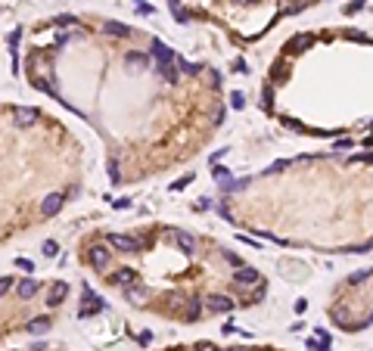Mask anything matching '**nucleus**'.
Returning a JSON list of instances; mask_svg holds the SVG:
<instances>
[{
	"mask_svg": "<svg viewBox=\"0 0 373 351\" xmlns=\"http://www.w3.org/2000/svg\"><path fill=\"white\" fill-rule=\"evenodd\" d=\"M13 122H16L19 128H31V125L37 122V109H25V106L13 109Z\"/></svg>",
	"mask_w": 373,
	"mask_h": 351,
	"instance_id": "6e6552de",
	"label": "nucleus"
},
{
	"mask_svg": "<svg viewBox=\"0 0 373 351\" xmlns=\"http://www.w3.org/2000/svg\"><path fill=\"white\" fill-rule=\"evenodd\" d=\"M289 168V162L286 159H280V162H274V165H268L265 171H261V174H265V177H274V174H280V171H286Z\"/></svg>",
	"mask_w": 373,
	"mask_h": 351,
	"instance_id": "f3484780",
	"label": "nucleus"
},
{
	"mask_svg": "<svg viewBox=\"0 0 373 351\" xmlns=\"http://www.w3.org/2000/svg\"><path fill=\"white\" fill-rule=\"evenodd\" d=\"M128 65H137V68H143V65H146V56H137V53H131V56H128Z\"/></svg>",
	"mask_w": 373,
	"mask_h": 351,
	"instance_id": "c756f323",
	"label": "nucleus"
},
{
	"mask_svg": "<svg viewBox=\"0 0 373 351\" xmlns=\"http://www.w3.org/2000/svg\"><path fill=\"white\" fill-rule=\"evenodd\" d=\"M50 330V320L47 317H34L31 323H28V333H34V336H44Z\"/></svg>",
	"mask_w": 373,
	"mask_h": 351,
	"instance_id": "4468645a",
	"label": "nucleus"
},
{
	"mask_svg": "<svg viewBox=\"0 0 373 351\" xmlns=\"http://www.w3.org/2000/svg\"><path fill=\"white\" fill-rule=\"evenodd\" d=\"M168 240H174V243H177V249H183L186 255L196 249V240L190 237V233H183V230H168Z\"/></svg>",
	"mask_w": 373,
	"mask_h": 351,
	"instance_id": "0eeeda50",
	"label": "nucleus"
},
{
	"mask_svg": "<svg viewBox=\"0 0 373 351\" xmlns=\"http://www.w3.org/2000/svg\"><path fill=\"white\" fill-rule=\"evenodd\" d=\"M153 56H156V62H159V65L174 62V50H171L168 44H162V41H153Z\"/></svg>",
	"mask_w": 373,
	"mask_h": 351,
	"instance_id": "9d476101",
	"label": "nucleus"
},
{
	"mask_svg": "<svg viewBox=\"0 0 373 351\" xmlns=\"http://www.w3.org/2000/svg\"><path fill=\"white\" fill-rule=\"evenodd\" d=\"M230 106H234V109H243V106H246V97H243L240 90H234V93H230Z\"/></svg>",
	"mask_w": 373,
	"mask_h": 351,
	"instance_id": "393cba45",
	"label": "nucleus"
},
{
	"mask_svg": "<svg viewBox=\"0 0 373 351\" xmlns=\"http://www.w3.org/2000/svg\"><path fill=\"white\" fill-rule=\"evenodd\" d=\"M196 351H218L215 345H208V342H202V345H196Z\"/></svg>",
	"mask_w": 373,
	"mask_h": 351,
	"instance_id": "72a5a7b5",
	"label": "nucleus"
},
{
	"mask_svg": "<svg viewBox=\"0 0 373 351\" xmlns=\"http://www.w3.org/2000/svg\"><path fill=\"white\" fill-rule=\"evenodd\" d=\"M311 47H314V37H311V34H295L292 41L286 44V50H289L292 56H298V53H305V50H311Z\"/></svg>",
	"mask_w": 373,
	"mask_h": 351,
	"instance_id": "423d86ee",
	"label": "nucleus"
},
{
	"mask_svg": "<svg viewBox=\"0 0 373 351\" xmlns=\"http://www.w3.org/2000/svg\"><path fill=\"white\" fill-rule=\"evenodd\" d=\"M87 258H90V264H94L97 270H103V267H109L112 252H109L106 246H90V249H87Z\"/></svg>",
	"mask_w": 373,
	"mask_h": 351,
	"instance_id": "20e7f679",
	"label": "nucleus"
},
{
	"mask_svg": "<svg viewBox=\"0 0 373 351\" xmlns=\"http://www.w3.org/2000/svg\"><path fill=\"white\" fill-rule=\"evenodd\" d=\"M333 320L339 323V326H348V330H352V323H348V311H345V308H333Z\"/></svg>",
	"mask_w": 373,
	"mask_h": 351,
	"instance_id": "a211bd4d",
	"label": "nucleus"
},
{
	"mask_svg": "<svg viewBox=\"0 0 373 351\" xmlns=\"http://www.w3.org/2000/svg\"><path fill=\"white\" fill-rule=\"evenodd\" d=\"M177 68H180L183 75H196V72H202L199 62H186V59H177Z\"/></svg>",
	"mask_w": 373,
	"mask_h": 351,
	"instance_id": "6ab92c4d",
	"label": "nucleus"
},
{
	"mask_svg": "<svg viewBox=\"0 0 373 351\" xmlns=\"http://www.w3.org/2000/svg\"><path fill=\"white\" fill-rule=\"evenodd\" d=\"M370 274H373V270H358V274H352V277H348V283H352V286H358V283L370 280Z\"/></svg>",
	"mask_w": 373,
	"mask_h": 351,
	"instance_id": "b1692460",
	"label": "nucleus"
},
{
	"mask_svg": "<svg viewBox=\"0 0 373 351\" xmlns=\"http://www.w3.org/2000/svg\"><path fill=\"white\" fill-rule=\"evenodd\" d=\"M370 323H373V317H370Z\"/></svg>",
	"mask_w": 373,
	"mask_h": 351,
	"instance_id": "ea45409f",
	"label": "nucleus"
},
{
	"mask_svg": "<svg viewBox=\"0 0 373 351\" xmlns=\"http://www.w3.org/2000/svg\"><path fill=\"white\" fill-rule=\"evenodd\" d=\"M59 208H62V193H50V196L41 202V215L44 218H53Z\"/></svg>",
	"mask_w": 373,
	"mask_h": 351,
	"instance_id": "1a4fd4ad",
	"label": "nucleus"
},
{
	"mask_svg": "<svg viewBox=\"0 0 373 351\" xmlns=\"http://www.w3.org/2000/svg\"><path fill=\"white\" fill-rule=\"evenodd\" d=\"M53 25H59V28H72V25H78V19H75V16H56Z\"/></svg>",
	"mask_w": 373,
	"mask_h": 351,
	"instance_id": "5701e85b",
	"label": "nucleus"
},
{
	"mask_svg": "<svg viewBox=\"0 0 373 351\" xmlns=\"http://www.w3.org/2000/svg\"><path fill=\"white\" fill-rule=\"evenodd\" d=\"M106 240H109L112 249H119V252H137V249H140V243L131 240V237H125V233H109Z\"/></svg>",
	"mask_w": 373,
	"mask_h": 351,
	"instance_id": "7ed1b4c3",
	"label": "nucleus"
},
{
	"mask_svg": "<svg viewBox=\"0 0 373 351\" xmlns=\"http://www.w3.org/2000/svg\"><path fill=\"white\" fill-rule=\"evenodd\" d=\"M103 308H106V305H103V298H100V295H97V292L84 283V305H81L78 314H81V317H90V314H97V311H103Z\"/></svg>",
	"mask_w": 373,
	"mask_h": 351,
	"instance_id": "f257e3e1",
	"label": "nucleus"
},
{
	"mask_svg": "<svg viewBox=\"0 0 373 351\" xmlns=\"http://www.w3.org/2000/svg\"><path fill=\"white\" fill-rule=\"evenodd\" d=\"M261 280V274L255 267H246V264H240L237 270H234V283H240V286H252V283H258Z\"/></svg>",
	"mask_w": 373,
	"mask_h": 351,
	"instance_id": "39448f33",
	"label": "nucleus"
},
{
	"mask_svg": "<svg viewBox=\"0 0 373 351\" xmlns=\"http://www.w3.org/2000/svg\"><path fill=\"white\" fill-rule=\"evenodd\" d=\"M364 146H373V134H370V137H367V140H364Z\"/></svg>",
	"mask_w": 373,
	"mask_h": 351,
	"instance_id": "f704fd0d",
	"label": "nucleus"
},
{
	"mask_svg": "<svg viewBox=\"0 0 373 351\" xmlns=\"http://www.w3.org/2000/svg\"><path fill=\"white\" fill-rule=\"evenodd\" d=\"M106 34H115V37H131V28L122 25V22H109L106 25Z\"/></svg>",
	"mask_w": 373,
	"mask_h": 351,
	"instance_id": "2eb2a0df",
	"label": "nucleus"
},
{
	"mask_svg": "<svg viewBox=\"0 0 373 351\" xmlns=\"http://www.w3.org/2000/svg\"><path fill=\"white\" fill-rule=\"evenodd\" d=\"M205 311H208V314H227V311H234V298L212 295V298H205Z\"/></svg>",
	"mask_w": 373,
	"mask_h": 351,
	"instance_id": "f03ea898",
	"label": "nucleus"
},
{
	"mask_svg": "<svg viewBox=\"0 0 373 351\" xmlns=\"http://www.w3.org/2000/svg\"><path fill=\"white\" fill-rule=\"evenodd\" d=\"M37 289H41V283H37V280H31V277H28V280H22V283L16 286V292H19V298H31V295L37 292Z\"/></svg>",
	"mask_w": 373,
	"mask_h": 351,
	"instance_id": "ddd939ff",
	"label": "nucleus"
},
{
	"mask_svg": "<svg viewBox=\"0 0 373 351\" xmlns=\"http://www.w3.org/2000/svg\"><path fill=\"white\" fill-rule=\"evenodd\" d=\"M199 311H202L199 298H190V305H186V320H196V317H199Z\"/></svg>",
	"mask_w": 373,
	"mask_h": 351,
	"instance_id": "aec40b11",
	"label": "nucleus"
},
{
	"mask_svg": "<svg viewBox=\"0 0 373 351\" xmlns=\"http://www.w3.org/2000/svg\"><path fill=\"white\" fill-rule=\"evenodd\" d=\"M361 7H364V0H355V4H352V7H348V10H345V13H358V10H361Z\"/></svg>",
	"mask_w": 373,
	"mask_h": 351,
	"instance_id": "473e14b6",
	"label": "nucleus"
},
{
	"mask_svg": "<svg viewBox=\"0 0 373 351\" xmlns=\"http://www.w3.org/2000/svg\"><path fill=\"white\" fill-rule=\"evenodd\" d=\"M65 292H68V286H65V283H53V286H50V292H47V305H50V308L62 305Z\"/></svg>",
	"mask_w": 373,
	"mask_h": 351,
	"instance_id": "9b49d317",
	"label": "nucleus"
},
{
	"mask_svg": "<svg viewBox=\"0 0 373 351\" xmlns=\"http://www.w3.org/2000/svg\"><path fill=\"white\" fill-rule=\"evenodd\" d=\"M10 289H13V277H0V298H4Z\"/></svg>",
	"mask_w": 373,
	"mask_h": 351,
	"instance_id": "bb28decb",
	"label": "nucleus"
},
{
	"mask_svg": "<svg viewBox=\"0 0 373 351\" xmlns=\"http://www.w3.org/2000/svg\"><path fill=\"white\" fill-rule=\"evenodd\" d=\"M283 4H292V7H289V13H292V10H295V0H283Z\"/></svg>",
	"mask_w": 373,
	"mask_h": 351,
	"instance_id": "e433bc0d",
	"label": "nucleus"
},
{
	"mask_svg": "<svg viewBox=\"0 0 373 351\" xmlns=\"http://www.w3.org/2000/svg\"><path fill=\"white\" fill-rule=\"evenodd\" d=\"M112 280H115L119 286H131V283H137V274L131 267H122V270H115V274H112Z\"/></svg>",
	"mask_w": 373,
	"mask_h": 351,
	"instance_id": "f8f14e48",
	"label": "nucleus"
},
{
	"mask_svg": "<svg viewBox=\"0 0 373 351\" xmlns=\"http://www.w3.org/2000/svg\"><path fill=\"white\" fill-rule=\"evenodd\" d=\"M271 103H274V84H268V87H265V93H261V109L268 112V109H271Z\"/></svg>",
	"mask_w": 373,
	"mask_h": 351,
	"instance_id": "412c9836",
	"label": "nucleus"
},
{
	"mask_svg": "<svg viewBox=\"0 0 373 351\" xmlns=\"http://www.w3.org/2000/svg\"><path fill=\"white\" fill-rule=\"evenodd\" d=\"M177 4H180V0H171V7H177Z\"/></svg>",
	"mask_w": 373,
	"mask_h": 351,
	"instance_id": "58836bf2",
	"label": "nucleus"
},
{
	"mask_svg": "<svg viewBox=\"0 0 373 351\" xmlns=\"http://www.w3.org/2000/svg\"><path fill=\"white\" fill-rule=\"evenodd\" d=\"M159 72L165 75V81H168V84H174L177 78H180V68H177L174 62H168V65H159Z\"/></svg>",
	"mask_w": 373,
	"mask_h": 351,
	"instance_id": "dca6fc26",
	"label": "nucleus"
},
{
	"mask_svg": "<svg viewBox=\"0 0 373 351\" xmlns=\"http://www.w3.org/2000/svg\"><path fill=\"white\" fill-rule=\"evenodd\" d=\"M112 202V208H128L131 205V199H109Z\"/></svg>",
	"mask_w": 373,
	"mask_h": 351,
	"instance_id": "7c9ffc66",
	"label": "nucleus"
},
{
	"mask_svg": "<svg viewBox=\"0 0 373 351\" xmlns=\"http://www.w3.org/2000/svg\"><path fill=\"white\" fill-rule=\"evenodd\" d=\"M44 255H47V258H56V255H59V246H56L53 240H47V243H44Z\"/></svg>",
	"mask_w": 373,
	"mask_h": 351,
	"instance_id": "a878e982",
	"label": "nucleus"
},
{
	"mask_svg": "<svg viewBox=\"0 0 373 351\" xmlns=\"http://www.w3.org/2000/svg\"><path fill=\"white\" fill-rule=\"evenodd\" d=\"M212 177H215L218 183H224V180L230 177V171H227V168H215V171H212Z\"/></svg>",
	"mask_w": 373,
	"mask_h": 351,
	"instance_id": "c85d7f7f",
	"label": "nucleus"
},
{
	"mask_svg": "<svg viewBox=\"0 0 373 351\" xmlns=\"http://www.w3.org/2000/svg\"><path fill=\"white\" fill-rule=\"evenodd\" d=\"M237 4H258V0H237Z\"/></svg>",
	"mask_w": 373,
	"mask_h": 351,
	"instance_id": "4c0bfd02",
	"label": "nucleus"
},
{
	"mask_svg": "<svg viewBox=\"0 0 373 351\" xmlns=\"http://www.w3.org/2000/svg\"><path fill=\"white\" fill-rule=\"evenodd\" d=\"M125 295H128L131 301H143V289H134V286H128V289H125Z\"/></svg>",
	"mask_w": 373,
	"mask_h": 351,
	"instance_id": "cd10ccee",
	"label": "nucleus"
},
{
	"mask_svg": "<svg viewBox=\"0 0 373 351\" xmlns=\"http://www.w3.org/2000/svg\"><path fill=\"white\" fill-rule=\"evenodd\" d=\"M227 351H255V348H227Z\"/></svg>",
	"mask_w": 373,
	"mask_h": 351,
	"instance_id": "c9c22d12",
	"label": "nucleus"
},
{
	"mask_svg": "<svg viewBox=\"0 0 373 351\" xmlns=\"http://www.w3.org/2000/svg\"><path fill=\"white\" fill-rule=\"evenodd\" d=\"M224 258H227L234 267H240V264H243V261H240V255H234V252H224Z\"/></svg>",
	"mask_w": 373,
	"mask_h": 351,
	"instance_id": "2f4dec72",
	"label": "nucleus"
},
{
	"mask_svg": "<svg viewBox=\"0 0 373 351\" xmlns=\"http://www.w3.org/2000/svg\"><path fill=\"white\" fill-rule=\"evenodd\" d=\"M106 171H109V180H112V183H119V180H122V174H119V162H115V159H109Z\"/></svg>",
	"mask_w": 373,
	"mask_h": 351,
	"instance_id": "4be33fe9",
	"label": "nucleus"
}]
</instances>
